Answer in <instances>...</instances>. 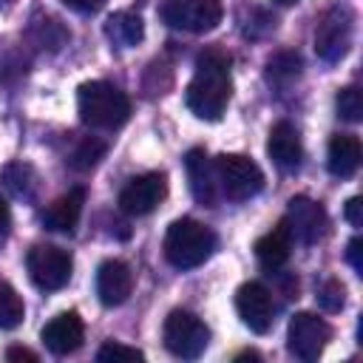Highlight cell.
<instances>
[{"label":"cell","instance_id":"cell-12","mask_svg":"<svg viewBox=\"0 0 363 363\" xmlns=\"http://www.w3.org/2000/svg\"><path fill=\"white\" fill-rule=\"evenodd\" d=\"M235 312H238L244 326L264 335L272 323V295H269V289L258 281L241 284L238 292H235Z\"/></svg>","mask_w":363,"mask_h":363},{"label":"cell","instance_id":"cell-5","mask_svg":"<svg viewBox=\"0 0 363 363\" xmlns=\"http://www.w3.org/2000/svg\"><path fill=\"white\" fill-rule=\"evenodd\" d=\"M164 346L170 354L184 357V360H196L207 343H210V329L204 326V320L187 309H173L164 318Z\"/></svg>","mask_w":363,"mask_h":363},{"label":"cell","instance_id":"cell-31","mask_svg":"<svg viewBox=\"0 0 363 363\" xmlns=\"http://www.w3.org/2000/svg\"><path fill=\"white\" fill-rule=\"evenodd\" d=\"M6 360H31V363H37V352H31L26 346H9L6 349Z\"/></svg>","mask_w":363,"mask_h":363},{"label":"cell","instance_id":"cell-10","mask_svg":"<svg viewBox=\"0 0 363 363\" xmlns=\"http://www.w3.org/2000/svg\"><path fill=\"white\" fill-rule=\"evenodd\" d=\"M281 221H284L289 238L298 241V244H315V241H320L323 233H326V224H329L326 221V210L318 201L306 199V196L289 199L286 216Z\"/></svg>","mask_w":363,"mask_h":363},{"label":"cell","instance_id":"cell-32","mask_svg":"<svg viewBox=\"0 0 363 363\" xmlns=\"http://www.w3.org/2000/svg\"><path fill=\"white\" fill-rule=\"evenodd\" d=\"M9 227H11V213H9L6 199L0 196V235H6V233H9Z\"/></svg>","mask_w":363,"mask_h":363},{"label":"cell","instance_id":"cell-9","mask_svg":"<svg viewBox=\"0 0 363 363\" xmlns=\"http://www.w3.org/2000/svg\"><path fill=\"white\" fill-rule=\"evenodd\" d=\"M332 329L323 318L312 315V312H295L286 329V349L289 354H295L298 360H318L320 352L326 349Z\"/></svg>","mask_w":363,"mask_h":363},{"label":"cell","instance_id":"cell-16","mask_svg":"<svg viewBox=\"0 0 363 363\" xmlns=\"http://www.w3.org/2000/svg\"><path fill=\"white\" fill-rule=\"evenodd\" d=\"M267 153H269L272 164L281 167L284 173L298 170L301 159H303V145H301V136H298L295 125H289V122L272 125L269 139H267Z\"/></svg>","mask_w":363,"mask_h":363},{"label":"cell","instance_id":"cell-30","mask_svg":"<svg viewBox=\"0 0 363 363\" xmlns=\"http://www.w3.org/2000/svg\"><path fill=\"white\" fill-rule=\"evenodd\" d=\"M71 11H79V14H94V11H99L102 9V3L105 0H62Z\"/></svg>","mask_w":363,"mask_h":363},{"label":"cell","instance_id":"cell-1","mask_svg":"<svg viewBox=\"0 0 363 363\" xmlns=\"http://www.w3.org/2000/svg\"><path fill=\"white\" fill-rule=\"evenodd\" d=\"M230 91H233V79H230V57L221 51H204L196 60V74L184 91V102L187 108L199 116V119H210L216 122L227 102H230Z\"/></svg>","mask_w":363,"mask_h":363},{"label":"cell","instance_id":"cell-27","mask_svg":"<svg viewBox=\"0 0 363 363\" xmlns=\"http://www.w3.org/2000/svg\"><path fill=\"white\" fill-rule=\"evenodd\" d=\"M96 360H99V363H133V360H145V354H142L139 349H133V346L108 340L105 346H99Z\"/></svg>","mask_w":363,"mask_h":363},{"label":"cell","instance_id":"cell-34","mask_svg":"<svg viewBox=\"0 0 363 363\" xmlns=\"http://www.w3.org/2000/svg\"><path fill=\"white\" fill-rule=\"evenodd\" d=\"M278 3H284V6H292V3H298V0H278Z\"/></svg>","mask_w":363,"mask_h":363},{"label":"cell","instance_id":"cell-6","mask_svg":"<svg viewBox=\"0 0 363 363\" xmlns=\"http://www.w3.org/2000/svg\"><path fill=\"white\" fill-rule=\"evenodd\" d=\"M28 275L34 281V286L45 289V292H57L71 281V255L57 247V244H34L28 250L26 258Z\"/></svg>","mask_w":363,"mask_h":363},{"label":"cell","instance_id":"cell-26","mask_svg":"<svg viewBox=\"0 0 363 363\" xmlns=\"http://www.w3.org/2000/svg\"><path fill=\"white\" fill-rule=\"evenodd\" d=\"M315 298H318V303H320L323 312H340L343 303H346V289H343L340 281L329 278V281H323V284L318 286V295H315Z\"/></svg>","mask_w":363,"mask_h":363},{"label":"cell","instance_id":"cell-23","mask_svg":"<svg viewBox=\"0 0 363 363\" xmlns=\"http://www.w3.org/2000/svg\"><path fill=\"white\" fill-rule=\"evenodd\" d=\"M301 74V57L298 54H275L269 62H267V77L275 82V85H289L292 79H298Z\"/></svg>","mask_w":363,"mask_h":363},{"label":"cell","instance_id":"cell-4","mask_svg":"<svg viewBox=\"0 0 363 363\" xmlns=\"http://www.w3.org/2000/svg\"><path fill=\"white\" fill-rule=\"evenodd\" d=\"M213 170H216L218 190L233 201H247V199L258 196L264 187V173L250 156L221 153L213 159Z\"/></svg>","mask_w":363,"mask_h":363},{"label":"cell","instance_id":"cell-11","mask_svg":"<svg viewBox=\"0 0 363 363\" xmlns=\"http://www.w3.org/2000/svg\"><path fill=\"white\" fill-rule=\"evenodd\" d=\"M167 193L164 173H142L130 179L119 193V210L128 216H147L159 207V201Z\"/></svg>","mask_w":363,"mask_h":363},{"label":"cell","instance_id":"cell-24","mask_svg":"<svg viewBox=\"0 0 363 363\" xmlns=\"http://www.w3.org/2000/svg\"><path fill=\"white\" fill-rule=\"evenodd\" d=\"M335 108H337V116L340 119L360 122L363 119V94H360V88H354V85L340 88L337 96H335Z\"/></svg>","mask_w":363,"mask_h":363},{"label":"cell","instance_id":"cell-28","mask_svg":"<svg viewBox=\"0 0 363 363\" xmlns=\"http://www.w3.org/2000/svg\"><path fill=\"white\" fill-rule=\"evenodd\" d=\"M346 261L352 264L354 272H363V241H360L357 235L346 244Z\"/></svg>","mask_w":363,"mask_h":363},{"label":"cell","instance_id":"cell-33","mask_svg":"<svg viewBox=\"0 0 363 363\" xmlns=\"http://www.w3.org/2000/svg\"><path fill=\"white\" fill-rule=\"evenodd\" d=\"M247 357H250V360H258L261 354H258V352H241V354H238L235 360H247Z\"/></svg>","mask_w":363,"mask_h":363},{"label":"cell","instance_id":"cell-25","mask_svg":"<svg viewBox=\"0 0 363 363\" xmlns=\"http://www.w3.org/2000/svg\"><path fill=\"white\" fill-rule=\"evenodd\" d=\"M102 153H105V142L88 136V139H82V142L74 147V153H71L68 162H71L74 170H91V167L102 159Z\"/></svg>","mask_w":363,"mask_h":363},{"label":"cell","instance_id":"cell-2","mask_svg":"<svg viewBox=\"0 0 363 363\" xmlns=\"http://www.w3.org/2000/svg\"><path fill=\"white\" fill-rule=\"evenodd\" d=\"M77 111H79V119L88 128L116 130L130 116V99L116 85L94 79V82H82L79 85V91H77Z\"/></svg>","mask_w":363,"mask_h":363},{"label":"cell","instance_id":"cell-18","mask_svg":"<svg viewBox=\"0 0 363 363\" xmlns=\"http://www.w3.org/2000/svg\"><path fill=\"white\" fill-rule=\"evenodd\" d=\"M326 167L337 179H349L360 167V139L352 133H335L326 150Z\"/></svg>","mask_w":363,"mask_h":363},{"label":"cell","instance_id":"cell-19","mask_svg":"<svg viewBox=\"0 0 363 363\" xmlns=\"http://www.w3.org/2000/svg\"><path fill=\"white\" fill-rule=\"evenodd\" d=\"M289 250H292V238H289L284 221H281L275 230H269L267 235H261V238L255 241V258H258V264H261L264 269H269V272H278V269L289 261Z\"/></svg>","mask_w":363,"mask_h":363},{"label":"cell","instance_id":"cell-13","mask_svg":"<svg viewBox=\"0 0 363 363\" xmlns=\"http://www.w3.org/2000/svg\"><path fill=\"white\" fill-rule=\"evenodd\" d=\"M82 335H85V326H82V318L77 312H60L40 332L45 349L51 354H60V357L77 352L82 346Z\"/></svg>","mask_w":363,"mask_h":363},{"label":"cell","instance_id":"cell-22","mask_svg":"<svg viewBox=\"0 0 363 363\" xmlns=\"http://www.w3.org/2000/svg\"><path fill=\"white\" fill-rule=\"evenodd\" d=\"M26 318V306L23 298L17 295V289L11 284H0V329H17Z\"/></svg>","mask_w":363,"mask_h":363},{"label":"cell","instance_id":"cell-8","mask_svg":"<svg viewBox=\"0 0 363 363\" xmlns=\"http://www.w3.org/2000/svg\"><path fill=\"white\" fill-rule=\"evenodd\" d=\"M352 11L346 6H332L318 28H315V54L323 60V62H337L349 45H352Z\"/></svg>","mask_w":363,"mask_h":363},{"label":"cell","instance_id":"cell-17","mask_svg":"<svg viewBox=\"0 0 363 363\" xmlns=\"http://www.w3.org/2000/svg\"><path fill=\"white\" fill-rule=\"evenodd\" d=\"M82 204H85V190L82 187H74L65 196H60L57 201H51L43 210L40 221H43V227H48L54 233H71L77 227L79 216H82Z\"/></svg>","mask_w":363,"mask_h":363},{"label":"cell","instance_id":"cell-20","mask_svg":"<svg viewBox=\"0 0 363 363\" xmlns=\"http://www.w3.org/2000/svg\"><path fill=\"white\" fill-rule=\"evenodd\" d=\"M105 34H108V40H113L116 45L130 48V45H139V43H142V37H145V23H142V17L133 14V11H116V14H111L108 23H105Z\"/></svg>","mask_w":363,"mask_h":363},{"label":"cell","instance_id":"cell-15","mask_svg":"<svg viewBox=\"0 0 363 363\" xmlns=\"http://www.w3.org/2000/svg\"><path fill=\"white\" fill-rule=\"evenodd\" d=\"M184 170H187V182H190V193L201 207H213L216 196H218V182H216V170L213 162L207 159V153L201 147L187 150L184 156Z\"/></svg>","mask_w":363,"mask_h":363},{"label":"cell","instance_id":"cell-3","mask_svg":"<svg viewBox=\"0 0 363 363\" xmlns=\"http://www.w3.org/2000/svg\"><path fill=\"white\" fill-rule=\"evenodd\" d=\"M216 250V233L196 221V218H179L167 227L164 235V258L176 269H193L201 267Z\"/></svg>","mask_w":363,"mask_h":363},{"label":"cell","instance_id":"cell-7","mask_svg":"<svg viewBox=\"0 0 363 363\" xmlns=\"http://www.w3.org/2000/svg\"><path fill=\"white\" fill-rule=\"evenodd\" d=\"M221 0H164L162 3V20L173 28L204 34L213 31L221 23Z\"/></svg>","mask_w":363,"mask_h":363},{"label":"cell","instance_id":"cell-14","mask_svg":"<svg viewBox=\"0 0 363 363\" xmlns=\"http://www.w3.org/2000/svg\"><path fill=\"white\" fill-rule=\"evenodd\" d=\"M133 289V272L125 261L119 258H111V261H102L99 269H96V295L105 306H119L128 301Z\"/></svg>","mask_w":363,"mask_h":363},{"label":"cell","instance_id":"cell-29","mask_svg":"<svg viewBox=\"0 0 363 363\" xmlns=\"http://www.w3.org/2000/svg\"><path fill=\"white\" fill-rule=\"evenodd\" d=\"M363 201H360V196H352L349 201H346V221L352 224V227H363Z\"/></svg>","mask_w":363,"mask_h":363},{"label":"cell","instance_id":"cell-21","mask_svg":"<svg viewBox=\"0 0 363 363\" xmlns=\"http://www.w3.org/2000/svg\"><path fill=\"white\" fill-rule=\"evenodd\" d=\"M0 182H3V187H6L11 196H17V199H31V196H34V187H37V173H34V167L26 164V162H11V164H6V167L0 170Z\"/></svg>","mask_w":363,"mask_h":363}]
</instances>
